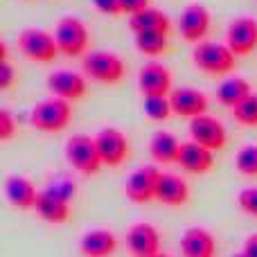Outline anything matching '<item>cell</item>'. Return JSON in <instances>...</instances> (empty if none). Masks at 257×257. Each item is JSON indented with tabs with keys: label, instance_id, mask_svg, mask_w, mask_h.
I'll use <instances>...</instances> for the list:
<instances>
[{
	"label": "cell",
	"instance_id": "obj_2",
	"mask_svg": "<svg viewBox=\"0 0 257 257\" xmlns=\"http://www.w3.org/2000/svg\"><path fill=\"white\" fill-rule=\"evenodd\" d=\"M81 72L95 84L117 86L126 79L128 68L120 54L108 52V50H93L81 59Z\"/></svg>",
	"mask_w": 257,
	"mask_h": 257
},
{
	"label": "cell",
	"instance_id": "obj_33",
	"mask_svg": "<svg viewBox=\"0 0 257 257\" xmlns=\"http://www.w3.org/2000/svg\"><path fill=\"white\" fill-rule=\"evenodd\" d=\"M120 7H122V14H124V16H133V14L151 7V0H120Z\"/></svg>",
	"mask_w": 257,
	"mask_h": 257
},
{
	"label": "cell",
	"instance_id": "obj_11",
	"mask_svg": "<svg viewBox=\"0 0 257 257\" xmlns=\"http://www.w3.org/2000/svg\"><path fill=\"white\" fill-rule=\"evenodd\" d=\"M187 133H190V140H194L196 145L205 147V149L214 151V154L226 149V145H228V131L223 126V122L219 117L210 115V113L190 120Z\"/></svg>",
	"mask_w": 257,
	"mask_h": 257
},
{
	"label": "cell",
	"instance_id": "obj_29",
	"mask_svg": "<svg viewBox=\"0 0 257 257\" xmlns=\"http://www.w3.org/2000/svg\"><path fill=\"white\" fill-rule=\"evenodd\" d=\"M18 133V120L9 108H0V142L14 140Z\"/></svg>",
	"mask_w": 257,
	"mask_h": 257
},
{
	"label": "cell",
	"instance_id": "obj_30",
	"mask_svg": "<svg viewBox=\"0 0 257 257\" xmlns=\"http://www.w3.org/2000/svg\"><path fill=\"white\" fill-rule=\"evenodd\" d=\"M237 205L244 214L257 219V187H244L237 194Z\"/></svg>",
	"mask_w": 257,
	"mask_h": 257
},
{
	"label": "cell",
	"instance_id": "obj_32",
	"mask_svg": "<svg viewBox=\"0 0 257 257\" xmlns=\"http://www.w3.org/2000/svg\"><path fill=\"white\" fill-rule=\"evenodd\" d=\"M95 9L104 16H122V7L120 0H93Z\"/></svg>",
	"mask_w": 257,
	"mask_h": 257
},
{
	"label": "cell",
	"instance_id": "obj_9",
	"mask_svg": "<svg viewBox=\"0 0 257 257\" xmlns=\"http://www.w3.org/2000/svg\"><path fill=\"white\" fill-rule=\"evenodd\" d=\"M45 88L52 97L75 104L88 95V77L77 70H54L45 79Z\"/></svg>",
	"mask_w": 257,
	"mask_h": 257
},
{
	"label": "cell",
	"instance_id": "obj_20",
	"mask_svg": "<svg viewBox=\"0 0 257 257\" xmlns=\"http://www.w3.org/2000/svg\"><path fill=\"white\" fill-rule=\"evenodd\" d=\"M190 196L192 190L185 178L178 176V174L163 172V176L158 181V190H156V201L158 203L167 205V208H183V205L190 203Z\"/></svg>",
	"mask_w": 257,
	"mask_h": 257
},
{
	"label": "cell",
	"instance_id": "obj_25",
	"mask_svg": "<svg viewBox=\"0 0 257 257\" xmlns=\"http://www.w3.org/2000/svg\"><path fill=\"white\" fill-rule=\"evenodd\" d=\"M133 45L140 54L149 57L151 61L169 52V34L160 32H145V34H133Z\"/></svg>",
	"mask_w": 257,
	"mask_h": 257
},
{
	"label": "cell",
	"instance_id": "obj_14",
	"mask_svg": "<svg viewBox=\"0 0 257 257\" xmlns=\"http://www.w3.org/2000/svg\"><path fill=\"white\" fill-rule=\"evenodd\" d=\"M138 90L142 97H151V95H165L174 90V72L165 66L163 61H149L140 68L138 72Z\"/></svg>",
	"mask_w": 257,
	"mask_h": 257
},
{
	"label": "cell",
	"instance_id": "obj_4",
	"mask_svg": "<svg viewBox=\"0 0 257 257\" xmlns=\"http://www.w3.org/2000/svg\"><path fill=\"white\" fill-rule=\"evenodd\" d=\"M72 104L59 97H45L39 104H34L30 111V124L39 133H48V136H57L63 133L72 122Z\"/></svg>",
	"mask_w": 257,
	"mask_h": 257
},
{
	"label": "cell",
	"instance_id": "obj_27",
	"mask_svg": "<svg viewBox=\"0 0 257 257\" xmlns=\"http://www.w3.org/2000/svg\"><path fill=\"white\" fill-rule=\"evenodd\" d=\"M235 169L246 178H257V145H244L235 154Z\"/></svg>",
	"mask_w": 257,
	"mask_h": 257
},
{
	"label": "cell",
	"instance_id": "obj_36",
	"mask_svg": "<svg viewBox=\"0 0 257 257\" xmlns=\"http://www.w3.org/2000/svg\"><path fill=\"white\" fill-rule=\"evenodd\" d=\"M232 257H244V255H241V253H237V255H232Z\"/></svg>",
	"mask_w": 257,
	"mask_h": 257
},
{
	"label": "cell",
	"instance_id": "obj_10",
	"mask_svg": "<svg viewBox=\"0 0 257 257\" xmlns=\"http://www.w3.org/2000/svg\"><path fill=\"white\" fill-rule=\"evenodd\" d=\"M163 176V169L158 165H142L124 183V196L131 203L145 205L156 201V190H158V181Z\"/></svg>",
	"mask_w": 257,
	"mask_h": 257
},
{
	"label": "cell",
	"instance_id": "obj_3",
	"mask_svg": "<svg viewBox=\"0 0 257 257\" xmlns=\"http://www.w3.org/2000/svg\"><path fill=\"white\" fill-rule=\"evenodd\" d=\"M54 39H57L59 52L68 59H84L93 52V36L90 30L79 16H61L54 25Z\"/></svg>",
	"mask_w": 257,
	"mask_h": 257
},
{
	"label": "cell",
	"instance_id": "obj_12",
	"mask_svg": "<svg viewBox=\"0 0 257 257\" xmlns=\"http://www.w3.org/2000/svg\"><path fill=\"white\" fill-rule=\"evenodd\" d=\"M223 43L235 52L237 59L255 54L257 52V18L253 16L232 18L226 27V41Z\"/></svg>",
	"mask_w": 257,
	"mask_h": 257
},
{
	"label": "cell",
	"instance_id": "obj_19",
	"mask_svg": "<svg viewBox=\"0 0 257 257\" xmlns=\"http://www.w3.org/2000/svg\"><path fill=\"white\" fill-rule=\"evenodd\" d=\"M181 257H217V237L203 226H192L181 235Z\"/></svg>",
	"mask_w": 257,
	"mask_h": 257
},
{
	"label": "cell",
	"instance_id": "obj_24",
	"mask_svg": "<svg viewBox=\"0 0 257 257\" xmlns=\"http://www.w3.org/2000/svg\"><path fill=\"white\" fill-rule=\"evenodd\" d=\"M248 95H253V86H250L248 79L239 75H230L219 84L217 88V102L226 108H237L241 102H244Z\"/></svg>",
	"mask_w": 257,
	"mask_h": 257
},
{
	"label": "cell",
	"instance_id": "obj_34",
	"mask_svg": "<svg viewBox=\"0 0 257 257\" xmlns=\"http://www.w3.org/2000/svg\"><path fill=\"white\" fill-rule=\"evenodd\" d=\"M244 257H257V232H250L244 239V248H241Z\"/></svg>",
	"mask_w": 257,
	"mask_h": 257
},
{
	"label": "cell",
	"instance_id": "obj_16",
	"mask_svg": "<svg viewBox=\"0 0 257 257\" xmlns=\"http://www.w3.org/2000/svg\"><path fill=\"white\" fill-rule=\"evenodd\" d=\"M41 190L34 185V181H30L23 174H12L5 181V199L14 210L21 212H34L36 203H39Z\"/></svg>",
	"mask_w": 257,
	"mask_h": 257
},
{
	"label": "cell",
	"instance_id": "obj_7",
	"mask_svg": "<svg viewBox=\"0 0 257 257\" xmlns=\"http://www.w3.org/2000/svg\"><path fill=\"white\" fill-rule=\"evenodd\" d=\"M99 156H102L104 167L117 169L131 158V140L122 128L117 126H104L95 133Z\"/></svg>",
	"mask_w": 257,
	"mask_h": 257
},
{
	"label": "cell",
	"instance_id": "obj_18",
	"mask_svg": "<svg viewBox=\"0 0 257 257\" xmlns=\"http://www.w3.org/2000/svg\"><path fill=\"white\" fill-rule=\"evenodd\" d=\"M214 156H217L214 151L196 145L194 140H187V142L181 145L176 165L185 174H192V176H205V174H210L214 169V160H217Z\"/></svg>",
	"mask_w": 257,
	"mask_h": 257
},
{
	"label": "cell",
	"instance_id": "obj_13",
	"mask_svg": "<svg viewBox=\"0 0 257 257\" xmlns=\"http://www.w3.org/2000/svg\"><path fill=\"white\" fill-rule=\"evenodd\" d=\"M36 217L43 223L50 226H63L70 221L72 217V199H68L66 194H61L59 190H54L52 185L43 187L36 203Z\"/></svg>",
	"mask_w": 257,
	"mask_h": 257
},
{
	"label": "cell",
	"instance_id": "obj_17",
	"mask_svg": "<svg viewBox=\"0 0 257 257\" xmlns=\"http://www.w3.org/2000/svg\"><path fill=\"white\" fill-rule=\"evenodd\" d=\"M169 102H172L174 115L185 117V120H194L199 115H205L210 111V97L199 88H190V86H181L169 93Z\"/></svg>",
	"mask_w": 257,
	"mask_h": 257
},
{
	"label": "cell",
	"instance_id": "obj_35",
	"mask_svg": "<svg viewBox=\"0 0 257 257\" xmlns=\"http://www.w3.org/2000/svg\"><path fill=\"white\" fill-rule=\"evenodd\" d=\"M156 257H172V255H167V253H158Z\"/></svg>",
	"mask_w": 257,
	"mask_h": 257
},
{
	"label": "cell",
	"instance_id": "obj_21",
	"mask_svg": "<svg viewBox=\"0 0 257 257\" xmlns=\"http://www.w3.org/2000/svg\"><path fill=\"white\" fill-rule=\"evenodd\" d=\"M120 248L117 235L108 228H95L81 235L79 253L81 257H113Z\"/></svg>",
	"mask_w": 257,
	"mask_h": 257
},
{
	"label": "cell",
	"instance_id": "obj_8",
	"mask_svg": "<svg viewBox=\"0 0 257 257\" xmlns=\"http://www.w3.org/2000/svg\"><path fill=\"white\" fill-rule=\"evenodd\" d=\"M210 27H212V14L205 5L190 3L183 7L181 16H178V34L185 43L199 45L208 41Z\"/></svg>",
	"mask_w": 257,
	"mask_h": 257
},
{
	"label": "cell",
	"instance_id": "obj_1",
	"mask_svg": "<svg viewBox=\"0 0 257 257\" xmlns=\"http://www.w3.org/2000/svg\"><path fill=\"white\" fill-rule=\"evenodd\" d=\"M192 66L208 77H230L237 70V57L226 43L219 41H203L192 48Z\"/></svg>",
	"mask_w": 257,
	"mask_h": 257
},
{
	"label": "cell",
	"instance_id": "obj_31",
	"mask_svg": "<svg viewBox=\"0 0 257 257\" xmlns=\"http://www.w3.org/2000/svg\"><path fill=\"white\" fill-rule=\"evenodd\" d=\"M14 84H16V70L9 59H3L0 61V90H9Z\"/></svg>",
	"mask_w": 257,
	"mask_h": 257
},
{
	"label": "cell",
	"instance_id": "obj_22",
	"mask_svg": "<svg viewBox=\"0 0 257 257\" xmlns=\"http://www.w3.org/2000/svg\"><path fill=\"white\" fill-rule=\"evenodd\" d=\"M128 30L133 34H145V32H160V34H172V18L167 12L158 7H147L142 12L128 16Z\"/></svg>",
	"mask_w": 257,
	"mask_h": 257
},
{
	"label": "cell",
	"instance_id": "obj_26",
	"mask_svg": "<svg viewBox=\"0 0 257 257\" xmlns=\"http://www.w3.org/2000/svg\"><path fill=\"white\" fill-rule=\"evenodd\" d=\"M142 108H145V115L154 122H167L174 115V108L169 97L165 95H151V97H142Z\"/></svg>",
	"mask_w": 257,
	"mask_h": 257
},
{
	"label": "cell",
	"instance_id": "obj_5",
	"mask_svg": "<svg viewBox=\"0 0 257 257\" xmlns=\"http://www.w3.org/2000/svg\"><path fill=\"white\" fill-rule=\"evenodd\" d=\"M63 156L70 169H75L81 176H97L104 167L95 136H88V133H72L66 140Z\"/></svg>",
	"mask_w": 257,
	"mask_h": 257
},
{
	"label": "cell",
	"instance_id": "obj_23",
	"mask_svg": "<svg viewBox=\"0 0 257 257\" xmlns=\"http://www.w3.org/2000/svg\"><path fill=\"white\" fill-rule=\"evenodd\" d=\"M183 142L172 131H156L149 138V156L156 165H176Z\"/></svg>",
	"mask_w": 257,
	"mask_h": 257
},
{
	"label": "cell",
	"instance_id": "obj_28",
	"mask_svg": "<svg viewBox=\"0 0 257 257\" xmlns=\"http://www.w3.org/2000/svg\"><path fill=\"white\" fill-rule=\"evenodd\" d=\"M232 120L239 126L246 128H257V93L248 95L237 108H232Z\"/></svg>",
	"mask_w": 257,
	"mask_h": 257
},
{
	"label": "cell",
	"instance_id": "obj_15",
	"mask_svg": "<svg viewBox=\"0 0 257 257\" xmlns=\"http://www.w3.org/2000/svg\"><path fill=\"white\" fill-rule=\"evenodd\" d=\"M126 250L131 257H156L160 250V232L154 223L138 221L126 230Z\"/></svg>",
	"mask_w": 257,
	"mask_h": 257
},
{
	"label": "cell",
	"instance_id": "obj_6",
	"mask_svg": "<svg viewBox=\"0 0 257 257\" xmlns=\"http://www.w3.org/2000/svg\"><path fill=\"white\" fill-rule=\"evenodd\" d=\"M16 45L27 61L43 63V66L54 63L59 59V54H61L54 34L43 30V27H25V30L18 34Z\"/></svg>",
	"mask_w": 257,
	"mask_h": 257
}]
</instances>
